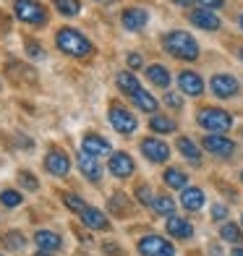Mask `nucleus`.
<instances>
[{
  "label": "nucleus",
  "mask_w": 243,
  "mask_h": 256,
  "mask_svg": "<svg viewBox=\"0 0 243 256\" xmlns=\"http://www.w3.org/2000/svg\"><path fill=\"white\" fill-rule=\"evenodd\" d=\"M165 50L172 55V58H178V60H196L199 58V44H196V40L191 37L188 32H170L165 34Z\"/></svg>",
  "instance_id": "1"
},
{
  "label": "nucleus",
  "mask_w": 243,
  "mask_h": 256,
  "mask_svg": "<svg viewBox=\"0 0 243 256\" xmlns=\"http://www.w3.org/2000/svg\"><path fill=\"white\" fill-rule=\"evenodd\" d=\"M55 42H58V48H60L66 55H74V58H86V55H92V42H89L81 32H76V29H71V26H66V29L58 32Z\"/></svg>",
  "instance_id": "2"
},
{
  "label": "nucleus",
  "mask_w": 243,
  "mask_h": 256,
  "mask_svg": "<svg viewBox=\"0 0 243 256\" xmlns=\"http://www.w3.org/2000/svg\"><path fill=\"white\" fill-rule=\"evenodd\" d=\"M196 120H199V126L206 134H225L233 126V115L220 110V108H204V110H199Z\"/></svg>",
  "instance_id": "3"
},
{
  "label": "nucleus",
  "mask_w": 243,
  "mask_h": 256,
  "mask_svg": "<svg viewBox=\"0 0 243 256\" xmlns=\"http://www.w3.org/2000/svg\"><path fill=\"white\" fill-rule=\"evenodd\" d=\"M14 10L21 21H26V24H44V21H48V10H44L37 0H16Z\"/></svg>",
  "instance_id": "4"
},
{
  "label": "nucleus",
  "mask_w": 243,
  "mask_h": 256,
  "mask_svg": "<svg viewBox=\"0 0 243 256\" xmlns=\"http://www.w3.org/2000/svg\"><path fill=\"white\" fill-rule=\"evenodd\" d=\"M138 254L142 256H176V248H172V243H168L160 236H146L138 240Z\"/></svg>",
  "instance_id": "5"
},
{
  "label": "nucleus",
  "mask_w": 243,
  "mask_h": 256,
  "mask_svg": "<svg viewBox=\"0 0 243 256\" xmlns=\"http://www.w3.org/2000/svg\"><path fill=\"white\" fill-rule=\"evenodd\" d=\"M202 146L214 157H230L236 152V142H230V138L222 136V134H206L202 138Z\"/></svg>",
  "instance_id": "6"
},
{
  "label": "nucleus",
  "mask_w": 243,
  "mask_h": 256,
  "mask_svg": "<svg viewBox=\"0 0 243 256\" xmlns=\"http://www.w3.org/2000/svg\"><path fill=\"white\" fill-rule=\"evenodd\" d=\"M210 89H212L214 97L228 100V97L238 94V81H236V76H230V74H217V76H212V81H210Z\"/></svg>",
  "instance_id": "7"
},
{
  "label": "nucleus",
  "mask_w": 243,
  "mask_h": 256,
  "mask_svg": "<svg viewBox=\"0 0 243 256\" xmlns=\"http://www.w3.org/2000/svg\"><path fill=\"white\" fill-rule=\"evenodd\" d=\"M110 123H112V128L118 134H134L136 131V118H134V112H128L126 108H110Z\"/></svg>",
  "instance_id": "8"
},
{
  "label": "nucleus",
  "mask_w": 243,
  "mask_h": 256,
  "mask_svg": "<svg viewBox=\"0 0 243 256\" xmlns=\"http://www.w3.org/2000/svg\"><path fill=\"white\" fill-rule=\"evenodd\" d=\"M142 152H144L146 160H152V162H168L170 146L162 142V138H144V142H142Z\"/></svg>",
  "instance_id": "9"
},
{
  "label": "nucleus",
  "mask_w": 243,
  "mask_h": 256,
  "mask_svg": "<svg viewBox=\"0 0 243 256\" xmlns=\"http://www.w3.org/2000/svg\"><path fill=\"white\" fill-rule=\"evenodd\" d=\"M44 168H48L50 176L63 178V176H68V170H71V162H68V157L60 149H52V152H48V157H44Z\"/></svg>",
  "instance_id": "10"
},
{
  "label": "nucleus",
  "mask_w": 243,
  "mask_h": 256,
  "mask_svg": "<svg viewBox=\"0 0 243 256\" xmlns=\"http://www.w3.org/2000/svg\"><path fill=\"white\" fill-rule=\"evenodd\" d=\"M188 18H191L194 26H199L204 32H217L220 29V18L214 16L212 8H196V10H191Z\"/></svg>",
  "instance_id": "11"
},
{
  "label": "nucleus",
  "mask_w": 243,
  "mask_h": 256,
  "mask_svg": "<svg viewBox=\"0 0 243 256\" xmlns=\"http://www.w3.org/2000/svg\"><path fill=\"white\" fill-rule=\"evenodd\" d=\"M146 21H149V14H146L144 8H126V10H123V16H120V24L128 29V32L144 29V26H146Z\"/></svg>",
  "instance_id": "12"
},
{
  "label": "nucleus",
  "mask_w": 243,
  "mask_h": 256,
  "mask_svg": "<svg viewBox=\"0 0 243 256\" xmlns=\"http://www.w3.org/2000/svg\"><path fill=\"white\" fill-rule=\"evenodd\" d=\"M178 86L183 94H188V97H199L202 92H204V81L199 74H194V71H183L178 76Z\"/></svg>",
  "instance_id": "13"
},
{
  "label": "nucleus",
  "mask_w": 243,
  "mask_h": 256,
  "mask_svg": "<svg viewBox=\"0 0 243 256\" xmlns=\"http://www.w3.org/2000/svg\"><path fill=\"white\" fill-rule=\"evenodd\" d=\"M110 172L115 178H128L134 176V160L126 154V152H115L110 157Z\"/></svg>",
  "instance_id": "14"
},
{
  "label": "nucleus",
  "mask_w": 243,
  "mask_h": 256,
  "mask_svg": "<svg viewBox=\"0 0 243 256\" xmlns=\"http://www.w3.org/2000/svg\"><path fill=\"white\" fill-rule=\"evenodd\" d=\"M81 222H84V228H92V230H108L110 228V220L94 206H86L81 212Z\"/></svg>",
  "instance_id": "15"
},
{
  "label": "nucleus",
  "mask_w": 243,
  "mask_h": 256,
  "mask_svg": "<svg viewBox=\"0 0 243 256\" xmlns=\"http://www.w3.org/2000/svg\"><path fill=\"white\" fill-rule=\"evenodd\" d=\"M78 168H81V172H84V176H86L89 180H100V178H102V168L97 165L94 154L84 152V149L78 152Z\"/></svg>",
  "instance_id": "16"
},
{
  "label": "nucleus",
  "mask_w": 243,
  "mask_h": 256,
  "mask_svg": "<svg viewBox=\"0 0 243 256\" xmlns=\"http://www.w3.org/2000/svg\"><path fill=\"white\" fill-rule=\"evenodd\" d=\"M34 240H37V246L44 248V251H58L63 246V238L52 230H37L34 232Z\"/></svg>",
  "instance_id": "17"
},
{
  "label": "nucleus",
  "mask_w": 243,
  "mask_h": 256,
  "mask_svg": "<svg viewBox=\"0 0 243 256\" xmlns=\"http://www.w3.org/2000/svg\"><path fill=\"white\" fill-rule=\"evenodd\" d=\"M84 152H89V154H108L110 152V142L108 138H102V136H97V134H86L84 136Z\"/></svg>",
  "instance_id": "18"
},
{
  "label": "nucleus",
  "mask_w": 243,
  "mask_h": 256,
  "mask_svg": "<svg viewBox=\"0 0 243 256\" xmlns=\"http://www.w3.org/2000/svg\"><path fill=\"white\" fill-rule=\"evenodd\" d=\"M168 232H170L172 238H183V240H186V238L194 236V228L186 222V220H180V217H176V214H170V217H168Z\"/></svg>",
  "instance_id": "19"
},
{
  "label": "nucleus",
  "mask_w": 243,
  "mask_h": 256,
  "mask_svg": "<svg viewBox=\"0 0 243 256\" xmlns=\"http://www.w3.org/2000/svg\"><path fill=\"white\" fill-rule=\"evenodd\" d=\"M180 204L191 209V212H196V209L204 206V191L202 188H194V186H188V188H183L180 194Z\"/></svg>",
  "instance_id": "20"
},
{
  "label": "nucleus",
  "mask_w": 243,
  "mask_h": 256,
  "mask_svg": "<svg viewBox=\"0 0 243 256\" xmlns=\"http://www.w3.org/2000/svg\"><path fill=\"white\" fill-rule=\"evenodd\" d=\"M115 81H118V89L120 92H126L128 97H134L138 89H142V84L136 81V76L134 74H128V71H120L118 76H115Z\"/></svg>",
  "instance_id": "21"
},
{
  "label": "nucleus",
  "mask_w": 243,
  "mask_h": 256,
  "mask_svg": "<svg viewBox=\"0 0 243 256\" xmlns=\"http://www.w3.org/2000/svg\"><path fill=\"white\" fill-rule=\"evenodd\" d=\"M178 149H180V154H183V157H188V160L194 162V165H202V149L196 146L191 138H186V136L178 138Z\"/></svg>",
  "instance_id": "22"
},
{
  "label": "nucleus",
  "mask_w": 243,
  "mask_h": 256,
  "mask_svg": "<svg viewBox=\"0 0 243 256\" xmlns=\"http://www.w3.org/2000/svg\"><path fill=\"white\" fill-rule=\"evenodd\" d=\"M146 78L152 81L154 86H170V71L165 66H149L146 68Z\"/></svg>",
  "instance_id": "23"
},
{
  "label": "nucleus",
  "mask_w": 243,
  "mask_h": 256,
  "mask_svg": "<svg viewBox=\"0 0 243 256\" xmlns=\"http://www.w3.org/2000/svg\"><path fill=\"white\" fill-rule=\"evenodd\" d=\"M165 183L170 186V188H186L188 186V178H186V172L183 170H178V168H168L165 170Z\"/></svg>",
  "instance_id": "24"
},
{
  "label": "nucleus",
  "mask_w": 243,
  "mask_h": 256,
  "mask_svg": "<svg viewBox=\"0 0 243 256\" xmlns=\"http://www.w3.org/2000/svg\"><path fill=\"white\" fill-rule=\"evenodd\" d=\"M131 100L136 102V108H138V110H144V112H154V110H157V100L149 94V92H144V89H138Z\"/></svg>",
  "instance_id": "25"
},
{
  "label": "nucleus",
  "mask_w": 243,
  "mask_h": 256,
  "mask_svg": "<svg viewBox=\"0 0 243 256\" xmlns=\"http://www.w3.org/2000/svg\"><path fill=\"white\" fill-rule=\"evenodd\" d=\"M149 128H152L154 134H172V131H176V123H172L170 118H165V115H154V112H152Z\"/></svg>",
  "instance_id": "26"
},
{
  "label": "nucleus",
  "mask_w": 243,
  "mask_h": 256,
  "mask_svg": "<svg viewBox=\"0 0 243 256\" xmlns=\"http://www.w3.org/2000/svg\"><path fill=\"white\" fill-rule=\"evenodd\" d=\"M154 212L162 214V217H170L172 212H176V202L170 199V196H154Z\"/></svg>",
  "instance_id": "27"
},
{
  "label": "nucleus",
  "mask_w": 243,
  "mask_h": 256,
  "mask_svg": "<svg viewBox=\"0 0 243 256\" xmlns=\"http://www.w3.org/2000/svg\"><path fill=\"white\" fill-rule=\"evenodd\" d=\"M52 3H55V8L60 10L63 16H76L78 10H81V3H78V0H52Z\"/></svg>",
  "instance_id": "28"
},
{
  "label": "nucleus",
  "mask_w": 243,
  "mask_h": 256,
  "mask_svg": "<svg viewBox=\"0 0 243 256\" xmlns=\"http://www.w3.org/2000/svg\"><path fill=\"white\" fill-rule=\"evenodd\" d=\"M220 236H222V240H230V243H240V230L236 222H225L222 228H220Z\"/></svg>",
  "instance_id": "29"
},
{
  "label": "nucleus",
  "mask_w": 243,
  "mask_h": 256,
  "mask_svg": "<svg viewBox=\"0 0 243 256\" xmlns=\"http://www.w3.org/2000/svg\"><path fill=\"white\" fill-rule=\"evenodd\" d=\"M24 243H26V238L21 236V232H10V236H6V246L10 251H21V248H24Z\"/></svg>",
  "instance_id": "30"
},
{
  "label": "nucleus",
  "mask_w": 243,
  "mask_h": 256,
  "mask_svg": "<svg viewBox=\"0 0 243 256\" xmlns=\"http://www.w3.org/2000/svg\"><path fill=\"white\" fill-rule=\"evenodd\" d=\"M63 204H68V209H74V212H78V214L86 209V204L81 202L78 196H74V194H63Z\"/></svg>",
  "instance_id": "31"
},
{
  "label": "nucleus",
  "mask_w": 243,
  "mask_h": 256,
  "mask_svg": "<svg viewBox=\"0 0 243 256\" xmlns=\"http://www.w3.org/2000/svg\"><path fill=\"white\" fill-rule=\"evenodd\" d=\"M136 199L142 202L144 206H152L154 204V196H152V191H149V186H138V188H136Z\"/></svg>",
  "instance_id": "32"
},
{
  "label": "nucleus",
  "mask_w": 243,
  "mask_h": 256,
  "mask_svg": "<svg viewBox=\"0 0 243 256\" xmlns=\"http://www.w3.org/2000/svg\"><path fill=\"white\" fill-rule=\"evenodd\" d=\"M18 183L24 186V188H29V191H37V188H40L37 178H34L32 172H26V170H24V172H18Z\"/></svg>",
  "instance_id": "33"
},
{
  "label": "nucleus",
  "mask_w": 243,
  "mask_h": 256,
  "mask_svg": "<svg viewBox=\"0 0 243 256\" xmlns=\"http://www.w3.org/2000/svg\"><path fill=\"white\" fill-rule=\"evenodd\" d=\"M0 202H3V206H18V204H21V194H16V191H3V194H0Z\"/></svg>",
  "instance_id": "34"
},
{
  "label": "nucleus",
  "mask_w": 243,
  "mask_h": 256,
  "mask_svg": "<svg viewBox=\"0 0 243 256\" xmlns=\"http://www.w3.org/2000/svg\"><path fill=\"white\" fill-rule=\"evenodd\" d=\"M110 206H112V212H115V214H123V212H126L123 206H128V199H126L123 194H115L112 199H110Z\"/></svg>",
  "instance_id": "35"
},
{
  "label": "nucleus",
  "mask_w": 243,
  "mask_h": 256,
  "mask_svg": "<svg viewBox=\"0 0 243 256\" xmlns=\"http://www.w3.org/2000/svg\"><path fill=\"white\" fill-rule=\"evenodd\" d=\"M26 52H29V58H34V60H42V55H44V50L40 48L37 42H29L26 44Z\"/></svg>",
  "instance_id": "36"
},
{
  "label": "nucleus",
  "mask_w": 243,
  "mask_h": 256,
  "mask_svg": "<svg viewBox=\"0 0 243 256\" xmlns=\"http://www.w3.org/2000/svg\"><path fill=\"white\" fill-rule=\"evenodd\" d=\"M196 3H199L202 8H212V10H214V8H222L225 0H196Z\"/></svg>",
  "instance_id": "37"
},
{
  "label": "nucleus",
  "mask_w": 243,
  "mask_h": 256,
  "mask_svg": "<svg viewBox=\"0 0 243 256\" xmlns=\"http://www.w3.org/2000/svg\"><path fill=\"white\" fill-rule=\"evenodd\" d=\"M225 217H228V206H222V204L212 206V220H225Z\"/></svg>",
  "instance_id": "38"
},
{
  "label": "nucleus",
  "mask_w": 243,
  "mask_h": 256,
  "mask_svg": "<svg viewBox=\"0 0 243 256\" xmlns=\"http://www.w3.org/2000/svg\"><path fill=\"white\" fill-rule=\"evenodd\" d=\"M126 60H128L131 68H142V55H138V52H131L128 58H126Z\"/></svg>",
  "instance_id": "39"
},
{
  "label": "nucleus",
  "mask_w": 243,
  "mask_h": 256,
  "mask_svg": "<svg viewBox=\"0 0 243 256\" xmlns=\"http://www.w3.org/2000/svg\"><path fill=\"white\" fill-rule=\"evenodd\" d=\"M165 102L170 104V108H180V104H183L178 94H165Z\"/></svg>",
  "instance_id": "40"
},
{
  "label": "nucleus",
  "mask_w": 243,
  "mask_h": 256,
  "mask_svg": "<svg viewBox=\"0 0 243 256\" xmlns=\"http://www.w3.org/2000/svg\"><path fill=\"white\" fill-rule=\"evenodd\" d=\"M37 256H52V251H44V248H40V251H37Z\"/></svg>",
  "instance_id": "41"
},
{
  "label": "nucleus",
  "mask_w": 243,
  "mask_h": 256,
  "mask_svg": "<svg viewBox=\"0 0 243 256\" xmlns=\"http://www.w3.org/2000/svg\"><path fill=\"white\" fill-rule=\"evenodd\" d=\"M172 3H176V6H188L191 0H172Z\"/></svg>",
  "instance_id": "42"
},
{
  "label": "nucleus",
  "mask_w": 243,
  "mask_h": 256,
  "mask_svg": "<svg viewBox=\"0 0 243 256\" xmlns=\"http://www.w3.org/2000/svg\"><path fill=\"white\" fill-rule=\"evenodd\" d=\"M233 256H243V246L240 248H233Z\"/></svg>",
  "instance_id": "43"
},
{
  "label": "nucleus",
  "mask_w": 243,
  "mask_h": 256,
  "mask_svg": "<svg viewBox=\"0 0 243 256\" xmlns=\"http://www.w3.org/2000/svg\"><path fill=\"white\" fill-rule=\"evenodd\" d=\"M94 3H105V6H112L115 0H94Z\"/></svg>",
  "instance_id": "44"
},
{
  "label": "nucleus",
  "mask_w": 243,
  "mask_h": 256,
  "mask_svg": "<svg viewBox=\"0 0 243 256\" xmlns=\"http://www.w3.org/2000/svg\"><path fill=\"white\" fill-rule=\"evenodd\" d=\"M240 29H243V16H240Z\"/></svg>",
  "instance_id": "45"
},
{
  "label": "nucleus",
  "mask_w": 243,
  "mask_h": 256,
  "mask_svg": "<svg viewBox=\"0 0 243 256\" xmlns=\"http://www.w3.org/2000/svg\"><path fill=\"white\" fill-rule=\"evenodd\" d=\"M238 55H240V58H243V48H240V52H238Z\"/></svg>",
  "instance_id": "46"
},
{
  "label": "nucleus",
  "mask_w": 243,
  "mask_h": 256,
  "mask_svg": "<svg viewBox=\"0 0 243 256\" xmlns=\"http://www.w3.org/2000/svg\"><path fill=\"white\" fill-rule=\"evenodd\" d=\"M240 180H243V172H240Z\"/></svg>",
  "instance_id": "47"
},
{
  "label": "nucleus",
  "mask_w": 243,
  "mask_h": 256,
  "mask_svg": "<svg viewBox=\"0 0 243 256\" xmlns=\"http://www.w3.org/2000/svg\"><path fill=\"white\" fill-rule=\"evenodd\" d=\"M240 225H243V217H240Z\"/></svg>",
  "instance_id": "48"
}]
</instances>
